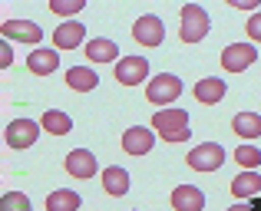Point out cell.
<instances>
[{
	"mask_svg": "<svg viewBox=\"0 0 261 211\" xmlns=\"http://www.w3.org/2000/svg\"><path fill=\"white\" fill-rule=\"evenodd\" d=\"M40 126H43L50 135H70L73 119H70L66 112H60V109H46V112H43V119H40Z\"/></svg>",
	"mask_w": 261,
	"mask_h": 211,
	"instance_id": "obj_19",
	"label": "cell"
},
{
	"mask_svg": "<svg viewBox=\"0 0 261 211\" xmlns=\"http://www.w3.org/2000/svg\"><path fill=\"white\" fill-rule=\"evenodd\" d=\"M228 211H255V208H248V205H235V208H228Z\"/></svg>",
	"mask_w": 261,
	"mask_h": 211,
	"instance_id": "obj_30",
	"label": "cell"
},
{
	"mask_svg": "<svg viewBox=\"0 0 261 211\" xmlns=\"http://www.w3.org/2000/svg\"><path fill=\"white\" fill-rule=\"evenodd\" d=\"M231 126H235V132L242 139H258L261 135V115L258 112H238Z\"/></svg>",
	"mask_w": 261,
	"mask_h": 211,
	"instance_id": "obj_21",
	"label": "cell"
},
{
	"mask_svg": "<svg viewBox=\"0 0 261 211\" xmlns=\"http://www.w3.org/2000/svg\"><path fill=\"white\" fill-rule=\"evenodd\" d=\"M255 59H258V50L251 43H231V46H225V53H222V66L228 73H245Z\"/></svg>",
	"mask_w": 261,
	"mask_h": 211,
	"instance_id": "obj_6",
	"label": "cell"
},
{
	"mask_svg": "<svg viewBox=\"0 0 261 211\" xmlns=\"http://www.w3.org/2000/svg\"><path fill=\"white\" fill-rule=\"evenodd\" d=\"M13 63V50H10V40H4V43H0V66H10Z\"/></svg>",
	"mask_w": 261,
	"mask_h": 211,
	"instance_id": "obj_27",
	"label": "cell"
},
{
	"mask_svg": "<svg viewBox=\"0 0 261 211\" xmlns=\"http://www.w3.org/2000/svg\"><path fill=\"white\" fill-rule=\"evenodd\" d=\"M178 96H182V79L172 76V73H159V76L146 86V99L152 106H169V103H175Z\"/></svg>",
	"mask_w": 261,
	"mask_h": 211,
	"instance_id": "obj_2",
	"label": "cell"
},
{
	"mask_svg": "<svg viewBox=\"0 0 261 211\" xmlns=\"http://www.w3.org/2000/svg\"><path fill=\"white\" fill-rule=\"evenodd\" d=\"M96 155L89 152V148H73L70 155H66V172L73 175V178H93L96 175Z\"/></svg>",
	"mask_w": 261,
	"mask_h": 211,
	"instance_id": "obj_10",
	"label": "cell"
},
{
	"mask_svg": "<svg viewBox=\"0 0 261 211\" xmlns=\"http://www.w3.org/2000/svg\"><path fill=\"white\" fill-rule=\"evenodd\" d=\"M27 66H30V73H37V76H50L60 66V56H57V50H33L30 56H27Z\"/></svg>",
	"mask_w": 261,
	"mask_h": 211,
	"instance_id": "obj_16",
	"label": "cell"
},
{
	"mask_svg": "<svg viewBox=\"0 0 261 211\" xmlns=\"http://www.w3.org/2000/svg\"><path fill=\"white\" fill-rule=\"evenodd\" d=\"M66 83H70V89H76V93H89V89H96L99 76H96L89 66H73V70L66 73Z\"/></svg>",
	"mask_w": 261,
	"mask_h": 211,
	"instance_id": "obj_20",
	"label": "cell"
},
{
	"mask_svg": "<svg viewBox=\"0 0 261 211\" xmlns=\"http://www.w3.org/2000/svg\"><path fill=\"white\" fill-rule=\"evenodd\" d=\"M231 7H238V10H255L258 7V0H228Z\"/></svg>",
	"mask_w": 261,
	"mask_h": 211,
	"instance_id": "obj_29",
	"label": "cell"
},
{
	"mask_svg": "<svg viewBox=\"0 0 261 211\" xmlns=\"http://www.w3.org/2000/svg\"><path fill=\"white\" fill-rule=\"evenodd\" d=\"M172 208L175 211H202L205 208V192L195 185H178L172 192Z\"/></svg>",
	"mask_w": 261,
	"mask_h": 211,
	"instance_id": "obj_12",
	"label": "cell"
},
{
	"mask_svg": "<svg viewBox=\"0 0 261 211\" xmlns=\"http://www.w3.org/2000/svg\"><path fill=\"white\" fill-rule=\"evenodd\" d=\"M235 162L238 165H245L251 172V168H258L261 165V148L255 145H242V148H235Z\"/></svg>",
	"mask_w": 261,
	"mask_h": 211,
	"instance_id": "obj_23",
	"label": "cell"
},
{
	"mask_svg": "<svg viewBox=\"0 0 261 211\" xmlns=\"http://www.w3.org/2000/svg\"><path fill=\"white\" fill-rule=\"evenodd\" d=\"M0 33H4V40H23V43H40L43 40V30L30 20H4Z\"/></svg>",
	"mask_w": 261,
	"mask_h": 211,
	"instance_id": "obj_9",
	"label": "cell"
},
{
	"mask_svg": "<svg viewBox=\"0 0 261 211\" xmlns=\"http://www.w3.org/2000/svg\"><path fill=\"white\" fill-rule=\"evenodd\" d=\"M0 211H30V198L23 192H7L0 198Z\"/></svg>",
	"mask_w": 261,
	"mask_h": 211,
	"instance_id": "obj_24",
	"label": "cell"
},
{
	"mask_svg": "<svg viewBox=\"0 0 261 211\" xmlns=\"http://www.w3.org/2000/svg\"><path fill=\"white\" fill-rule=\"evenodd\" d=\"M225 93H228V86L222 83L218 76H205V79H198L195 83V99L198 103H222L225 99Z\"/></svg>",
	"mask_w": 261,
	"mask_h": 211,
	"instance_id": "obj_14",
	"label": "cell"
},
{
	"mask_svg": "<svg viewBox=\"0 0 261 211\" xmlns=\"http://www.w3.org/2000/svg\"><path fill=\"white\" fill-rule=\"evenodd\" d=\"M102 188H106L113 198H119V195L129 192V172L119 165H109L106 172H102Z\"/></svg>",
	"mask_w": 261,
	"mask_h": 211,
	"instance_id": "obj_17",
	"label": "cell"
},
{
	"mask_svg": "<svg viewBox=\"0 0 261 211\" xmlns=\"http://www.w3.org/2000/svg\"><path fill=\"white\" fill-rule=\"evenodd\" d=\"M83 7H86L83 0H50V10L60 13V17H73V13H80Z\"/></svg>",
	"mask_w": 261,
	"mask_h": 211,
	"instance_id": "obj_25",
	"label": "cell"
},
{
	"mask_svg": "<svg viewBox=\"0 0 261 211\" xmlns=\"http://www.w3.org/2000/svg\"><path fill=\"white\" fill-rule=\"evenodd\" d=\"M83 40H86V26L80 20H66V23H60L53 30V46L57 50H76Z\"/></svg>",
	"mask_w": 261,
	"mask_h": 211,
	"instance_id": "obj_8",
	"label": "cell"
},
{
	"mask_svg": "<svg viewBox=\"0 0 261 211\" xmlns=\"http://www.w3.org/2000/svg\"><path fill=\"white\" fill-rule=\"evenodd\" d=\"M80 208V195L70 188H57V192L46 198V211H76Z\"/></svg>",
	"mask_w": 261,
	"mask_h": 211,
	"instance_id": "obj_22",
	"label": "cell"
},
{
	"mask_svg": "<svg viewBox=\"0 0 261 211\" xmlns=\"http://www.w3.org/2000/svg\"><path fill=\"white\" fill-rule=\"evenodd\" d=\"M86 56L93 59V63H113L116 56H119V46L113 43V40H89L86 43Z\"/></svg>",
	"mask_w": 261,
	"mask_h": 211,
	"instance_id": "obj_18",
	"label": "cell"
},
{
	"mask_svg": "<svg viewBox=\"0 0 261 211\" xmlns=\"http://www.w3.org/2000/svg\"><path fill=\"white\" fill-rule=\"evenodd\" d=\"M162 37H166V26H162V20L155 17V13H142L133 23V40L142 43V46H159Z\"/></svg>",
	"mask_w": 261,
	"mask_h": 211,
	"instance_id": "obj_4",
	"label": "cell"
},
{
	"mask_svg": "<svg viewBox=\"0 0 261 211\" xmlns=\"http://www.w3.org/2000/svg\"><path fill=\"white\" fill-rule=\"evenodd\" d=\"M255 211H261V195H258V198H255Z\"/></svg>",
	"mask_w": 261,
	"mask_h": 211,
	"instance_id": "obj_31",
	"label": "cell"
},
{
	"mask_svg": "<svg viewBox=\"0 0 261 211\" xmlns=\"http://www.w3.org/2000/svg\"><path fill=\"white\" fill-rule=\"evenodd\" d=\"M146 76H149V63H146V56H122L119 63H116V79H119L122 86L146 83Z\"/></svg>",
	"mask_w": 261,
	"mask_h": 211,
	"instance_id": "obj_7",
	"label": "cell"
},
{
	"mask_svg": "<svg viewBox=\"0 0 261 211\" xmlns=\"http://www.w3.org/2000/svg\"><path fill=\"white\" fill-rule=\"evenodd\" d=\"M208 13H205V7L198 4H185L182 7V30H178V37H182V43H198V40L208 37Z\"/></svg>",
	"mask_w": 261,
	"mask_h": 211,
	"instance_id": "obj_1",
	"label": "cell"
},
{
	"mask_svg": "<svg viewBox=\"0 0 261 211\" xmlns=\"http://www.w3.org/2000/svg\"><path fill=\"white\" fill-rule=\"evenodd\" d=\"M152 142H155V135L142 126H133V129L122 132V148H126L129 155H146L149 148H152Z\"/></svg>",
	"mask_w": 261,
	"mask_h": 211,
	"instance_id": "obj_13",
	"label": "cell"
},
{
	"mask_svg": "<svg viewBox=\"0 0 261 211\" xmlns=\"http://www.w3.org/2000/svg\"><path fill=\"white\" fill-rule=\"evenodd\" d=\"M248 37L255 40V43H261V10L251 13V20H248Z\"/></svg>",
	"mask_w": 261,
	"mask_h": 211,
	"instance_id": "obj_26",
	"label": "cell"
},
{
	"mask_svg": "<svg viewBox=\"0 0 261 211\" xmlns=\"http://www.w3.org/2000/svg\"><path fill=\"white\" fill-rule=\"evenodd\" d=\"M166 142H185V139H192V132L189 129H178V132H169V135H162Z\"/></svg>",
	"mask_w": 261,
	"mask_h": 211,
	"instance_id": "obj_28",
	"label": "cell"
},
{
	"mask_svg": "<svg viewBox=\"0 0 261 211\" xmlns=\"http://www.w3.org/2000/svg\"><path fill=\"white\" fill-rule=\"evenodd\" d=\"M185 162H189L195 172H215V168H222V162H225V148L218 145V142H205V145L192 148Z\"/></svg>",
	"mask_w": 261,
	"mask_h": 211,
	"instance_id": "obj_3",
	"label": "cell"
},
{
	"mask_svg": "<svg viewBox=\"0 0 261 211\" xmlns=\"http://www.w3.org/2000/svg\"><path fill=\"white\" fill-rule=\"evenodd\" d=\"M152 126H155V132H159V135L189 129V112H185V109H159L155 119H152Z\"/></svg>",
	"mask_w": 261,
	"mask_h": 211,
	"instance_id": "obj_11",
	"label": "cell"
},
{
	"mask_svg": "<svg viewBox=\"0 0 261 211\" xmlns=\"http://www.w3.org/2000/svg\"><path fill=\"white\" fill-rule=\"evenodd\" d=\"M40 122H33V119H13L10 126H7V145L10 148H30L33 142H37V135H40Z\"/></svg>",
	"mask_w": 261,
	"mask_h": 211,
	"instance_id": "obj_5",
	"label": "cell"
},
{
	"mask_svg": "<svg viewBox=\"0 0 261 211\" xmlns=\"http://www.w3.org/2000/svg\"><path fill=\"white\" fill-rule=\"evenodd\" d=\"M231 195L235 198H258L261 195V175L258 172H242L238 178H231Z\"/></svg>",
	"mask_w": 261,
	"mask_h": 211,
	"instance_id": "obj_15",
	"label": "cell"
}]
</instances>
